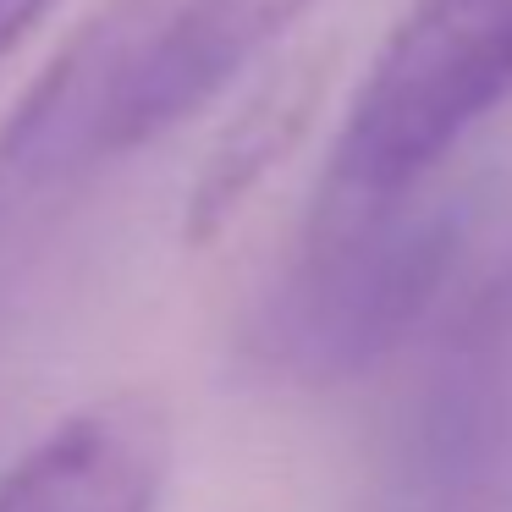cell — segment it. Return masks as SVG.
I'll return each mask as SVG.
<instances>
[{"instance_id": "1", "label": "cell", "mask_w": 512, "mask_h": 512, "mask_svg": "<svg viewBox=\"0 0 512 512\" xmlns=\"http://www.w3.org/2000/svg\"><path fill=\"white\" fill-rule=\"evenodd\" d=\"M463 259L452 204L314 199L303 243L254 325V347L298 386H342L386 364L435 314Z\"/></svg>"}, {"instance_id": "2", "label": "cell", "mask_w": 512, "mask_h": 512, "mask_svg": "<svg viewBox=\"0 0 512 512\" xmlns=\"http://www.w3.org/2000/svg\"><path fill=\"white\" fill-rule=\"evenodd\" d=\"M512 89V0H413L369 61L320 199L419 193L446 149Z\"/></svg>"}, {"instance_id": "5", "label": "cell", "mask_w": 512, "mask_h": 512, "mask_svg": "<svg viewBox=\"0 0 512 512\" xmlns=\"http://www.w3.org/2000/svg\"><path fill=\"white\" fill-rule=\"evenodd\" d=\"M166 468V402L155 391H111L0 474V512H155Z\"/></svg>"}, {"instance_id": "8", "label": "cell", "mask_w": 512, "mask_h": 512, "mask_svg": "<svg viewBox=\"0 0 512 512\" xmlns=\"http://www.w3.org/2000/svg\"><path fill=\"white\" fill-rule=\"evenodd\" d=\"M50 6H56V0H0V61L45 23Z\"/></svg>"}, {"instance_id": "7", "label": "cell", "mask_w": 512, "mask_h": 512, "mask_svg": "<svg viewBox=\"0 0 512 512\" xmlns=\"http://www.w3.org/2000/svg\"><path fill=\"white\" fill-rule=\"evenodd\" d=\"M325 83H331V50H303L259 83L254 100L226 122V133L215 138V149L193 177L188 215H182L188 243H210L248 204V193L292 155V144L309 133L314 111H320Z\"/></svg>"}, {"instance_id": "4", "label": "cell", "mask_w": 512, "mask_h": 512, "mask_svg": "<svg viewBox=\"0 0 512 512\" xmlns=\"http://www.w3.org/2000/svg\"><path fill=\"white\" fill-rule=\"evenodd\" d=\"M171 0H105L39 72L28 100L0 127V193H34L105 160V127L133 61Z\"/></svg>"}, {"instance_id": "3", "label": "cell", "mask_w": 512, "mask_h": 512, "mask_svg": "<svg viewBox=\"0 0 512 512\" xmlns=\"http://www.w3.org/2000/svg\"><path fill=\"white\" fill-rule=\"evenodd\" d=\"M512 474V270H490L430 347L386 452L380 512H501Z\"/></svg>"}, {"instance_id": "6", "label": "cell", "mask_w": 512, "mask_h": 512, "mask_svg": "<svg viewBox=\"0 0 512 512\" xmlns=\"http://www.w3.org/2000/svg\"><path fill=\"white\" fill-rule=\"evenodd\" d=\"M309 6L314 0H171L111 111L105 155L144 149L182 127Z\"/></svg>"}]
</instances>
